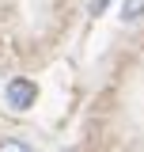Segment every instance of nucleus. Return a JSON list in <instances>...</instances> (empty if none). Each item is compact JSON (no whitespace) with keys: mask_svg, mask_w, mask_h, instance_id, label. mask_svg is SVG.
Returning a JSON list of instances; mask_svg holds the SVG:
<instances>
[{"mask_svg":"<svg viewBox=\"0 0 144 152\" xmlns=\"http://www.w3.org/2000/svg\"><path fill=\"white\" fill-rule=\"evenodd\" d=\"M8 95H12V103H15V107H27V103L34 99V88H31L27 80H15V84L8 88Z\"/></svg>","mask_w":144,"mask_h":152,"instance_id":"1","label":"nucleus"},{"mask_svg":"<svg viewBox=\"0 0 144 152\" xmlns=\"http://www.w3.org/2000/svg\"><path fill=\"white\" fill-rule=\"evenodd\" d=\"M0 152H34V148H31L27 141H4V145H0Z\"/></svg>","mask_w":144,"mask_h":152,"instance_id":"2","label":"nucleus"}]
</instances>
